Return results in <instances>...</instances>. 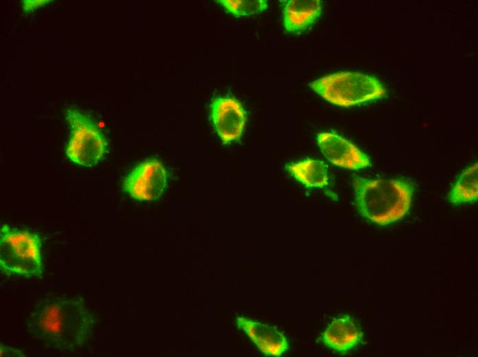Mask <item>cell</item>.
I'll use <instances>...</instances> for the list:
<instances>
[{"instance_id": "obj_6", "label": "cell", "mask_w": 478, "mask_h": 357, "mask_svg": "<svg viewBox=\"0 0 478 357\" xmlns=\"http://www.w3.org/2000/svg\"><path fill=\"white\" fill-rule=\"evenodd\" d=\"M166 171L157 159H148L137 165L126 177L123 187L131 197L139 200L159 198L166 185Z\"/></svg>"}, {"instance_id": "obj_14", "label": "cell", "mask_w": 478, "mask_h": 357, "mask_svg": "<svg viewBox=\"0 0 478 357\" xmlns=\"http://www.w3.org/2000/svg\"><path fill=\"white\" fill-rule=\"evenodd\" d=\"M235 16H249L258 14L268 6L266 0H218L216 1Z\"/></svg>"}, {"instance_id": "obj_4", "label": "cell", "mask_w": 478, "mask_h": 357, "mask_svg": "<svg viewBox=\"0 0 478 357\" xmlns=\"http://www.w3.org/2000/svg\"><path fill=\"white\" fill-rule=\"evenodd\" d=\"M41 239L8 224L0 229V268L6 275L30 277L42 273Z\"/></svg>"}, {"instance_id": "obj_1", "label": "cell", "mask_w": 478, "mask_h": 357, "mask_svg": "<svg viewBox=\"0 0 478 357\" xmlns=\"http://www.w3.org/2000/svg\"><path fill=\"white\" fill-rule=\"evenodd\" d=\"M28 334L47 347L70 352L93 333L92 312L79 296L49 295L39 299L25 320Z\"/></svg>"}, {"instance_id": "obj_11", "label": "cell", "mask_w": 478, "mask_h": 357, "mask_svg": "<svg viewBox=\"0 0 478 357\" xmlns=\"http://www.w3.org/2000/svg\"><path fill=\"white\" fill-rule=\"evenodd\" d=\"M322 1L320 0H290L284 7L283 23L288 32L304 31L314 23L321 14Z\"/></svg>"}, {"instance_id": "obj_8", "label": "cell", "mask_w": 478, "mask_h": 357, "mask_svg": "<svg viewBox=\"0 0 478 357\" xmlns=\"http://www.w3.org/2000/svg\"><path fill=\"white\" fill-rule=\"evenodd\" d=\"M317 144L324 157L332 163L350 170L370 165L367 156L346 139L332 133L317 135Z\"/></svg>"}, {"instance_id": "obj_5", "label": "cell", "mask_w": 478, "mask_h": 357, "mask_svg": "<svg viewBox=\"0 0 478 357\" xmlns=\"http://www.w3.org/2000/svg\"><path fill=\"white\" fill-rule=\"evenodd\" d=\"M71 129L66 154L73 162L92 166L100 161L106 150V143L97 124L82 111L73 108L66 111Z\"/></svg>"}, {"instance_id": "obj_9", "label": "cell", "mask_w": 478, "mask_h": 357, "mask_svg": "<svg viewBox=\"0 0 478 357\" xmlns=\"http://www.w3.org/2000/svg\"><path fill=\"white\" fill-rule=\"evenodd\" d=\"M236 323L265 356H280L288 349L286 337L274 327L245 317Z\"/></svg>"}, {"instance_id": "obj_7", "label": "cell", "mask_w": 478, "mask_h": 357, "mask_svg": "<svg viewBox=\"0 0 478 357\" xmlns=\"http://www.w3.org/2000/svg\"><path fill=\"white\" fill-rule=\"evenodd\" d=\"M210 110L213 125L223 143H231L240 137L246 115L238 100L229 97H216L212 102Z\"/></svg>"}, {"instance_id": "obj_2", "label": "cell", "mask_w": 478, "mask_h": 357, "mask_svg": "<svg viewBox=\"0 0 478 357\" xmlns=\"http://www.w3.org/2000/svg\"><path fill=\"white\" fill-rule=\"evenodd\" d=\"M352 183L359 213L376 224L386 225L401 219L410 207L413 187L405 179L356 176Z\"/></svg>"}, {"instance_id": "obj_12", "label": "cell", "mask_w": 478, "mask_h": 357, "mask_svg": "<svg viewBox=\"0 0 478 357\" xmlns=\"http://www.w3.org/2000/svg\"><path fill=\"white\" fill-rule=\"evenodd\" d=\"M288 172L307 187H321L328 185L326 164L319 160L306 159L287 166Z\"/></svg>"}, {"instance_id": "obj_3", "label": "cell", "mask_w": 478, "mask_h": 357, "mask_svg": "<svg viewBox=\"0 0 478 357\" xmlns=\"http://www.w3.org/2000/svg\"><path fill=\"white\" fill-rule=\"evenodd\" d=\"M310 87L328 102L351 106L386 96V89L376 78L359 72L343 71L321 77Z\"/></svg>"}, {"instance_id": "obj_13", "label": "cell", "mask_w": 478, "mask_h": 357, "mask_svg": "<svg viewBox=\"0 0 478 357\" xmlns=\"http://www.w3.org/2000/svg\"><path fill=\"white\" fill-rule=\"evenodd\" d=\"M478 197V164L465 170L449 193V200L453 204L473 203Z\"/></svg>"}, {"instance_id": "obj_10", "label": "cell", "mask_w": 478, "mask_h": 357, "mask_svg": "<svg viewBox=\"0 0 478 357\" xmlns=\"http://www.w3.org/2000/svg\"><path fill=\"white\" fill-rule=\"evenodd\" d=\"M361 338V330L348 316L334 320L322 335V341L327 347L341 353L355 347Z\"/></svg>"}, {"instance_id": "obj_15", "label": "cell", "mask_w": 478, "mask_h": 357, "mask_svg": "<svg viewBox=\"0 0 478 357\" xmlns=\"http://www.w3.org/2000/svg\"><path fill=\"white\" fill-rule=\"evenodd\" d=\"M52 1L47 0H25L22 1L23 8L25 12L32 11L33 10L47 4Z\"/></svg>"}]
</instances>
